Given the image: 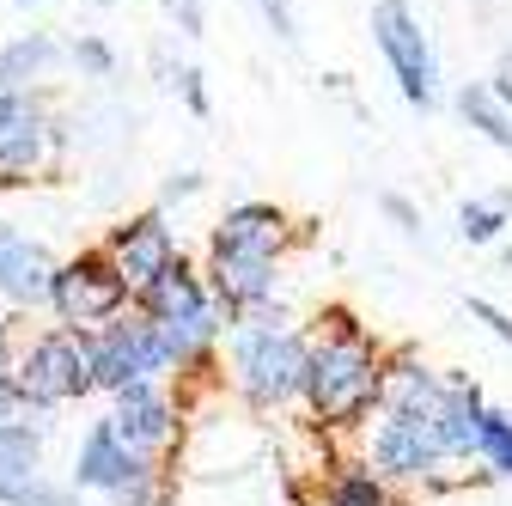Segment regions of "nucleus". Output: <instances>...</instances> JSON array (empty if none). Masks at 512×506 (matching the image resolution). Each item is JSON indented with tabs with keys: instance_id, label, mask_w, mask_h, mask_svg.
Listing matches in <instances>:
<instances>
[{
	"instance_id": "obj_1",
	"label": "nucleus",
	"mask_w": 512,
	"mask_h": 506,
	"mask_svg": "<svg viewBox=\"0 0 512 506\" xmlns=\"http://www.w3.org/2000/svg\"><path fill=\"white\" fill-rule=\"evenodd\" d=\"M305 415L324 433H348L378 415L384 397V348L372 330L354 318V305H324L317 311V336H305Z\"/></svg>"
},
{
	"instance_id": "obj_2",
	"label": "nucleus",
	"mask_w": 512,
	"mask_h": 506,
	"mask_svg": "<svg viewBox=\"0 0 512 506\" xmlns=\"http://www.w3.org/2000/svg\"><path fill=\"white\" fill-rule=\"evenodd\" d=\"M305 330L293 324H238L226 336V366H232V385L238 397L269 415V409H287L305 385Z\"/></svg>"
},
{
	"instance_id": "obj_3",
	"label": "nucleus",
	"mask_w": 512,
	"mask_h": 506,
	"mask_svg": "<svg viewBox=\"0 0 512 506\" xmlns=\"http://www.w3.org/2000/svg\"><path fill=\"white\" fill-rule=\"evenodd\" d=\"M135 305L128 281L116 275V263L104 250H80V257L55 263V281H49V311L61 318V330L74 336H98L104 324H116L122 311Z\"/></svg>"
},
{
	"instance_id": "obj_4",
	"label": "nucleus",
	"mask_w": 512,
	"mask_h": 506,
	"mask_svg": "<svg viewBox=\"0 0 512 506\" xmlns=\"http://www.w3.org/2000/svg\"><path fill=\"white\" fill-rule=\"evenodd\" d=\"M372 49L384 55V68H391L397 92L415 104V110H433L439 104V55H433V37L421 25V13L409 0H372Z\"/></svg>"
},
{
	"instance_id": "obj_5",
	"label": "nucleus",
	"mask_w": 512,
	"mask_h": 506,
	"mask_svg": "<svg viewBox=\"0 0 512 506\" xmlns=\"http://www.w3.org/2000/svg\"><path fill=\"white\" fill-rule=\"evenodd\" d=\"M13 385H19V403H25V409H61V403L98 391V378H92V336L43 330V336L19 354Z\"/></svg>"
},
{
	"instance_id": "obj_6",
	"label": "nucleus",
	"mask_w": 512,
	"mask_h": 506,
	"mask_svg": "<svg viewBox=\"0 0 512 506\" xmlns=\"http://www.w3.org/2000/svg\"><path fill=\"white\" fill-rule=\"evenodd\" d=\"M61 147H68V135H61L43 92H0V183L19 189V183L55 171Z\"/></svg>"
},
{
	"instance_id": "obj_7",
	"label": "nucleus",
	"mask_w": 512,
	"mask_h": 506,
	"mask_svg": "<svg viewBox=\"0 0 512 506\" xmlns=\"http://www.w3.org/2000/svg\"><path fill=\"white\" fill-rule=\"evenodd\" d=\"M74 488H98V494H110L116 506H159V494H165V488H159V470H153L141 452L122 446L116 427H110V415L92 421V433L80 439Z\"/></svg>"
},
{
	"instance_id": "obj_8",
	"label": "nucleus",
	"mask_w": 512,
	"mask_h": 506,
	"mask_svg": "<svg viewBox=\"0 0 512 506\" xmlns=\"http://www.w3.org/2000/svg\"><path fill=\"white\" fill-rule=\"evenodd\" d=\"M171 372V354L147 318H116L92 336V378L98 391H128V385H159Z\"/></svg>"
},
{
	"instance_id": "obj_9",
	"label": "nucleus",
	"mask_w": 512,
	"mask_h": 506,
	"mask_svg": "<svg viewBox=\"0 0 512 506\" xmlns=\"http://www.w3.org/2000/svg\"><path fill=\"white\" fill-rule=\"evenodd\" d=\"M311 238V220H293L281 202H238L220 214V226L208 232V250L220 257H256V263H281L293 244Z\"/></svg>"
},
{
	"instance_id": "obj_10",
	"label": "nucleus",
	"mask_w": 512,
	"mask_h": 506,
	"mask_svg": "<svg viewBox=\"0 0 512 506\" xmlns=\"http://www.w3.org/2000/svg\"><path fill=\"white\" fill-rule=\"evenodd\" d=\"M439 446L433 427L409 421V415H378L372 439H366V470L378 482H439Z\"/></svg>"
},
{
	"instance_id": "obj_11",
	"label": "nucleus",
	"mask_w": 512,
	"mask_h": 506,
	"mask_svg": "<svg viewBox=\"0 0 512 506\" xmlns=\"http://www.w3.org/2000/svg\"><path fill=\"white\" fill-rule=\"evenodd\" d=\"M104 257L116 263V275L128 281V293H141L147 281H159L183 250H177V232H171V220L159 214V208H147V214H128L122 226H110V238H104Z\"/></svg>"
},
{
	"instance_id": "obj_12",
	"label": "nucleus",
	"mask_w": 512,
	"mask_h": 506,
	"mask_svg": "<svg viewBox=\"0 0 512 506\" xmlns=\"http://www.w3.org/2000/svg\"><path fill=\"white\" fill-rule=\"evenodd\" d=\"M43 433L31 421H0V500L7 506H80L74 494H61L37 476Z\"/></svg>"
},
{
	"instance_id": "obj_13",
	"label": "nucleus",
	"mask_w": 512,
	"mask_h": 506,
	"mask_svg": "<svg viewBox=\"0 0 512 506\" xmlns=\"http://www.w3.org/2000/svg\"><path fill=\"white\" fill-rule=\"evenodd\" d=\"M110 427H116V439L128 452H141L147 464L153 458H165L171 446H177V403L159 391V385H128V391H116V415H110Z\"/></svg>"
},
{
	"instance_id": "obj_14",
	"label": "nucleus",
	"mask_w": 512,
	"mask_h": 506,
	"mask_svg": "<svg viewBox=\"0 0 512 506\" xmlns=\"http://www.w3.org/2000/svg\"><path fill=\"white\" fill-rule=\"evenodd\" d=\"M482 415H488L482 385H476V378H464V372H452V378H445V391H439L433 421H427V427H433V446H439L445 464H470V458H476Z\"/></svg>"
},
{
	"instance_id": "obj_15",
	"label": "nucleus",
	"mask_w": 512,
	"mask_h": 506,
	"mask_svg": "<svg viewBox=\"0 0 512 506\" xmlns=\"http://www.w3.org/2000/svg\"><path fill=\"white\" fill-rule=\"evenodd\" d=\"M49 281H55V257L43 250V238L19 232L13 220H0V299L7 305H49Z\"/></svg>"
},
{
	"instance_id": "obj_16",
	"label": "nucleus",
	"mask_w": 512,
	"mask_h": 506,
	"mask_svg": "<svg viewBox=\"0 0 512 506\" xmlns=\"http://www.w3.org/2000/svg\"><path fill=\"white\" fill-rule=\"evenodd\" d=\"M202 311H214V293H208L202 269L183 263V257L135 293V318H147V324H189V318H202Z\"/></svg>"
},
{
	"instance_id": "obj_17",
	"label": "nucleus",
	"mask_w": 512,
	"mask_h": 506,
	"mask_svg": "<svg viewBox=\"0 0 512 506\" xmlns=\"http://www.w3.org/2000/svg\"><path fill=\"white\" fill-rule=\"evenodd\" d=\"M439 391H445V372H433L427 360H415V348L384 354V397H378V415L433 421V409H439Z\"/></svg>"
},
{
	"instance_id": "obj_18",
	"label": "nucleus",
	"mask_w": 512,
	"mask_h": 506,
	"mask_svg": "<svg viewBox=\"0 0 512 506\" xmlns=\"http://www.w3.org/2000/svg\"><path fill=\"white\" fill-rule=\"evenodd\" d=\"M68 55L49 31H25L13 43H0V92H37V80H49V68Z\"/></svg>"
},
{
	"instance_id": "obj_19",
	"label": "nucleus",
	"mask_w": 512,
	"mask_h": 506,
	"mask_svg": "<svg viewBox=\"0 0 512 506\" xmlns=\"http://www.w3.org/2000/svg\"><path fill=\"white\" fill-rule=\"evenodd\" d=\"M458 116L470 122L488 147H500V153L512 159V116H506V104L488 92V80H464V86H458Z\"/></svg>"
},
{
	"instance_id": "obj_20",
	"label": "nucleus",
	"mask_w": 512,
	"mask_h": 506,
	"mask_svg": "<svg viewBox=\"0 0 512 506\" xmlns=\"http://www.w3.org/2000/svg\"><path fill=\"white\" fill-rule=\"evenodd\" d=\"M317 506H403L391 494V482H378L366 464H336L330 482L317 488Z\"/></svg>"
},
{
	"instance_id": "obj_21",
	"label": "nucleus",
	"mask_w": 512,
	"mask_h": 506,
	"mask_svg": "<svg viewBox=\"0 0 512 506\" xmlns=\"http://www.w3.org/2000/svg\"><path fill=\"white\" fill-rule=\"evenodd\" d=\"M476 458H482V470H488V476L512 482V415H506V409H488V415H482Z\"/></svg>"
},
{
	"instance_id": "obj_22",
	"label": "nucleus",
	"mask_w": 512,
	"mask_h": 506,
	"mask_svg": "<svg viewBox=\"0 0 512 506\" xmlns=\"http://www.w3.org/2000/svg\"><path fill=\"white\" fill-rule=\"evenodd\" d=\"M159 74H165V86L189 104V116H208V110H214V98H208V86H202V68H189V61H165V55H159Z\"/></svg>"
},
{
	"instance_id": "obj_23",
	"label": "nucleus",
	"mask_w": 512,
	"mask_h": 506,
	"mask_svg": "<svg viewBox=\"0 0 512 506\" xmlns=\"http://www.w3.org/2000/svg\"><path fill=\"white\" fill-rule=\"evenodd\" d=\"M458 232H464V244H500L506 208H500V202H464V208H458Z\"/></svg>"
},
{
	"instance_id": "obj_24",
	"label": "nucleus",
	"mask_w": 512,
	"mask_h": 506,
	"mask_svg": "<svg viewBox=\"0 0 512 506\" xmlns=\"http://www.w3.org/2000/svg\"><path fill=\"white\" fill-rule=\"evenodd\" d=\"M68 61H74V68H80L86 80H110V74H116V49H110L104 37H74Z\"/></svg>"
},
{
	"instance_id": "obj_25",
	"label": "nucleus",
	"mask_w": 512,
	"mask_h": 506,
	"mask_svg": "<svg viewBox=\"0 0 512 506\" xmlns=\"http://www.w3.org/2000/svg\"><path fill=\"white\" fill-rule=\"evenodd\" d=\"M256 13H263V25L281 37V43H299V19H293V0H250Z\"/></svg>"
},
{
	"instance_id": "obj_26",
	"label": "nucleus",
	"mask_w": 512,
	"mask_h": 506,
	"mask_svg": "<svg viewBox=\"0 0 512 506\" xmlns=\"http://www.w3.org/2000/svg\"><path fill=\"white\" fill-rule=\"evenodd\" d=\"M165 13H171L177 37H202L208 31V0H165Z\"/></svg>"
},
{
	"instance_id": "obj_27",
	"label": "nucleus",
	"mask_w": 512,
	"mask_h": 506,
	"mask_svg": "<svg viewBox=\"0 0 512 506\" xmlns=\"http://www.w3.org/2000/svg\"><path fill=\"white\" fill-rule=\"evenodd\" d=\"M202 183H208L202 171H171V177H165V189H159V214H165V208H177V202H189V196H202Z\"/></svg>"
},
{
	"instance_id": "obj_28",
	"label": "nucleus",
	"mask_w": 512,
	"mask_h": 506,
	"mask_svg": "<svg viewBox=\"0 0 512 506\" xmlns=\"http://www.w3.org/2000/svg\"><path fill=\"white\" fill-rule=\"evenodd\" d=\"M378 214L391 220V226H403V232H421V208L409 196H397V189H384V196H378Z\"/></svg>"
},
{
	"instance_id": "obj_29",
	"label": "nucleus",
	"mask_w": 512,
	"mask_h": 506,
	"mask_svg": "<svg viewBox=\"0 0 512 506\" xmlns=\"http://www.w3.org/2000/svg\"><path fill=\"white\" fill-rule=\"evenodd\" d=\"M470 318H476V324H488V336L512 348V318H506V311H500L494 299H482V293H476V299H470Z\"/></svg>"
},
{
	"instance_id": "obj_30",
	"label": "nucleus",
	"mask_w": 512,
	"mask_h": 506,
	"mask_svg": "<svg viewBox=\"0 0 512 506\" xmlns=\"http://www.w3.org/2000/svg\"><path fill=\"white\" fill-rule=\"evenodd\" d=\"M19 385H13V366L7 360H0V421H19Z\"/></svg>"
},
{
	"instance_id": "obj_31",
	"label": "nucleus",
	"mask_w": 512,
	"mask_h": 506,
	"mask_svg": "<svg viewBox=\"0 0 512 506\" xmlns=\"http://www.w3.org/2000/svg\"><path fill=\"white\" fill-rule=\"evenodd\" d=\"M488 92H494V98L506 104V116H512V68H500V74L488 80Z\"/></svg>"
},
{
	"instance_id": "obj_32",
	"label": "nucleus",
	"mask_w": 512,
	"mask_h": 506,
	"mask_svg": "<svg viewBox=\"0 0 512 506\" xmlns=\"http://www.w3.org/2000/svg\"><path fill=\"white\" fill-rule=\"evenodd\" d=\"M500 263H506V275H512V244H506V250H500Z\"/></svg>"
},
{
	"instance_id": "obj_33",
	"label": "nucleus",
	"mask_w": 512,
	"mask_h": 506,
	"mask_svg": "<svg viewBox=\"0 0 512 506\" xmlns=\"http://www.w3.org/2000/svg\"><path fill=\"white\" fill-rule=\"evenodd\" d=\"M0 354H7V318H0Z\"/></svg>"
},
{
	"instance_id": "obj_34",
	"label": "nucleus",
	"mask_w": 512,
	"mask_h": 506,
	"mask_svg": "<svg viewBox=\"0 0 512 506\" xmlns=\"http://www.w3.org/2000/svg\"><path fill=\"white\" fill-rule=\"evenodd\" d=\"M13 7H31V0H13Z\"/></svg>"
},
{
	"instance_id": "obj_35",
	"label": "nucleus",
	"mask_w": 512,
	"mask_h": 506,
	"mask_svg": "<svg viewBox=\"0 0 512 506\" xmlns=\"http://www.w3.org/2000/svg\"><path fill=\"white\" fill-rule=\"evenodd\" d=\"M98 7H104V0H98Z\"/></svg>"
}]
</instances>
